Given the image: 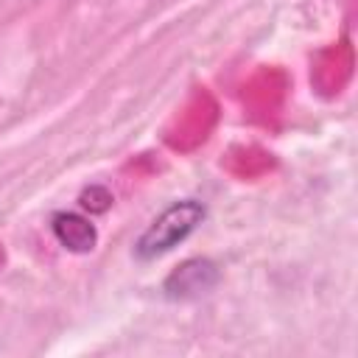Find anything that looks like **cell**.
I'll return each instance as SVG.
<instances>
[{
  "label": "cell",
  "mask_w": 358,
  "mask_h": 358,
  "mask_svg": "<svg viewBox=\"0 0 358 358\" xmlns=\"http://www.w3.org/2000/svg\"><path fill=\"white\" fill-rule=\"evenodd\" d=\"M207 218V204L199 199H182L165 207L134 241L131 255L140 263L159 260L162 255L173 252L179 243H185Z\"/></svg>",
  "instance_id": "1"
},
{
  "label": "cell",
  "mask_w": 358,
  "mask_h": 358,
  "mask_svg": "<svg viewBox=\"0 0 358 358\" xmlns=\"http://www.w3.org/2000/svg\"><path fill=\"white\" fill-rule=\"evenodd\" d=\"M221 282V268L210 257H190L179 263L162 282V294L171 302H190L207 296Z\"/></svg>",
  "instance_id": "2"
},
{
  "label": "cell",
  "mask_w": 358,
  "mask_h": 358,
  "mask_svg": "<svg viewBox=\"0 0 358 358\" xmlns=\"http://www.w3.org/2000/svg\"><path fill=\"white\" fill-rule=\"evenodd\" d=\"M50 232L59 241V246H64L73 255H90L98 246V229L81 213H56L50 218Z\"/></svg>",
  "instance_id": "3"
},
{
  "label": "cell",
  "mask_w": 358,
  "mask_h": 358,
  "mask_svg": "<svg viewBox=\"0 0 358 358\" xmlns=\"http://www.w3.org/2000/svg\"><path fill=\"white\" fill-rule=\"evenodd\" d=\"M78 201H81V207L90 210V213H106L115 199H112V193H109L103 185H92V187H87V190L78 196Z\"/></svg>",
  "instance_id": "4"
}]
</instances>
